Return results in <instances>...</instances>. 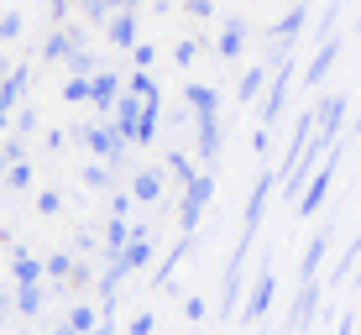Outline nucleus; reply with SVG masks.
Masks as SVG:
<instances>
[{
  "instance_id": "obj_5",
  "label": "nucleus",
  "mask_w": 361,
  "mask_h": 335,
  "mask_svg": "<svg viewBox=\"0 0 361 335\" xmlns=\"http://www.w3.org/2000/svg\"><path fill=\"white\" fill-rule=\"evenodd\" d=\"M325 189H330V173H319V178L309 183V194H304V205H298V209H304V215H314L319 200H325Z\"/></svg>"
},
{
  "instance_id": "obj_8",
  "label": "nucleus",
  "mask_w": 361,
  "mask_h": 335,
  "mask_svg": "<svg viewBox=\"0 0 361 335\" xmlns=\"http://www.w3.org/2000/svg\"><path fill=\"white\" fill-rule=\"evenodd\" d=\"M220 53H226V58L241 53V21H231V27H226V42H220Z\"/></svg>"
},
{
  "instance_id": "obj_1",
  "label": "nucleus",
  "mask_w": 361,
  "mask_h": 335,
  "mask_svg": "<svg viewBox=\"0 0 361 335\" xmlns=\"http://www.w3.org/2000/svg\"><path fill=\"white\" fill-rule=\"evenodd\" d=\"M341 116H345V100H341V95H335V100H325V110H319V142H330V136H335Z\"/></svg>"
},
{
  "instance_id": "obj_3",
  "label": "nucleus",
  "mask_w": 361,
  "mask_h": 335,
  "mask_svg": "<svg viewBox=\"0 0 361 335\" xmlns=\"http://www.w3.org/2000/svg\"><path fill=\"white\" fill-rule=\"evenodd\" d=\"M314 304H319V288L309 283V288L298 293V304H293V325H309V319H314Z\"/></svg>"
},
{
  "instance_id": "obj_2",
  "label": "nucleus",
  "mask_w": 361,
  "mask_h": 335,
  "mask_svg": "<svg viewBox=\"0 0 361 335\" xmlns=\"http://www.w3.org/2000/svg\"><path fill=\"white\" fill-rule=\"evenodd\" d=\"M283 100H288V73H278V79L267 84V110H262V121H272L283 110Z\"/></svg>"
},
{
  "instance_id": "obj_10",
  "label": "nucleus",
  "mask_w": 361,
  "mask_h": 335,
  "mask_svg": "<svg viewBox=\"0 0 361 335\" xmlns=\"http://www.w3.org/2000/svg\"><path fill=\"white\" fill-rule=\"evenodd\" d=\"M325 246H330V241H325V236H319V241H314V246H309V257H304V272H314V267H319V257H325Z\"/></svg>"
},
{
  "instance_id": "obj_6",
  "label": "nucleus",
  "mask_w": 361,
  "mask_h": 335,
  "mask_svg": "<svg viewBox=\"0 0 361 335\" xmlns=\"http://www.w3.org/2000/svg\"><path fill=\"white\" fill-rule=\"evenodd\" d=\"M267 304H272V272H262V278H257V288H252V315H262Z\"/></svg>"
},
{
  "instance_id": "obj_4",
  "label": "nucleus",
  "mask_w": 361,
  "mask_h": 335,
  "mask_svg": "<svg viewBox=\"0 0 361 335\" xmlns=\"http://www.w3.org/2000/svg\"><path fill=\"white\" fill-rule=\"evenodd\" d=\"M330 63H335V42H325V47H319V58L309 63V73H304V79H309V84H319V79L330 73Z\"/></svg>"
},
{
  "instance_id": "obj_9",
  "label": "nucleus",
  "mask_w": 361,
  "mask_h": 335,
  "mask_svg": "<svg viewBox=\"0 0 361 335\" xmlns=\"http://www.w3.org/2000/svg\"><path fill=\"white\" fill-rule=\"evenodd\" d=\"M298 27H304V11H288V16L278 21V37H293Z\"/></svg>"
},
{
  "instance_id": "obj_7",
  "label": "nucleus",
  "mask_w": 361,
  "mask_h": 335,
  "mask_svg": "<svg viewBox=\"0 0 361 335\" xmlns=\"http://www.w3.org/2000/svg\"><path fill=\"white\" fill-rule=\"evenodd\" d=\"M262 84H267V68H252V73L241 79V100H257V90H262Z\"/></svg>"
}]
</instances>
